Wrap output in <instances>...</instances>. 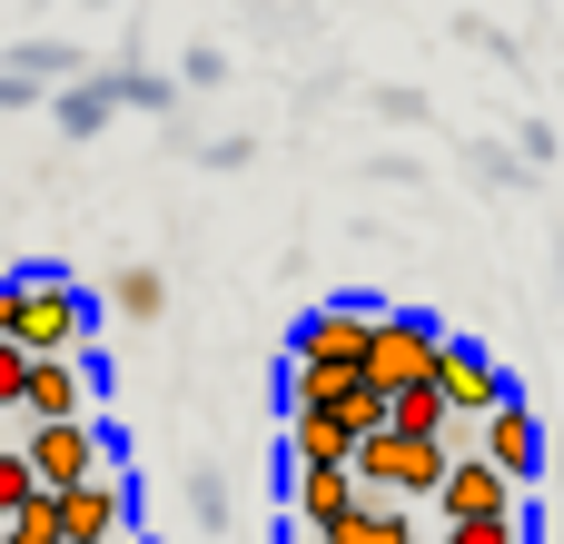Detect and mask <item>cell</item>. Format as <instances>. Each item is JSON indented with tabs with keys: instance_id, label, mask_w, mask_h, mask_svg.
Masks as SVG:
<instances>
[{
	"instance_id": "cell-10",
	"label": "cell",
	"mask_w": 564,
	"mask_h": 544,
	"mask_svg": "<svg viewBox=\"0 0 564 544\" xmlns=\"http://www.w3.org/2000/svg\"><path fill=\"white\" fill-rule=\"evenodd\" d=\"M20 416H30V426H79V416H89V367H79V357H50V367L30 357V396H20Z\"/></svg>"
},
{
	"instance_id": "cell-12",
	"label": "cell",
	"mask_w": 564,
	"mask_h": 544,
	"mask_svg": "<svg viewBox=\"0 0 564 544\" xmlns=\"http://www.w3.org/2000/svg\"><path fill=\"white\" fill-rule=\"evenodd\" d=\"M347 456H357V436L337 416H288V466H347Z\"/></svg>"
},
{
	"instance_id": "cell-20",
	"label": "cell",
	"mask_w": 564,
	"mask_h": 544,
	"mask_svg": "<svg viewBox=\"0 0 564 544\" xmlns=\"http://www.w3.org/2000/svg\"><path fill=\"white\" fill-rule=\"evenodd\" d=\"M10 327H20V278H0V347H10Z\"/></svg>"
},
{
	"instance_id": "cell-14",
	"label": "cell",
	"mask_w": 564,
	"mask_h": 544,
	"mask_svg": "<svg viewBox=\"0 0 564 544\" xmlns=\"http://www.w3.org/2000/svg\"><path fill=\"white\" fill-rule=\"evenodd\" d=\"M109 307H119V317H159V307H169V278L139 258V268H119V278H109Z\"/></svg>"
},
{
	"instance_id": "cell-7",
	"label": "cell",
	"mask_w": 564,
	"mask_h": 544,
	"mask_svg": "<svg viewBox=\"0 0 564 544\" xmlns=\"http://www.w3.org/2000/svg\"><path fill=\"white\" fill-rule=\"evenodd\" d=\"M456 456H486V466H496V476L525 496V476L545 466V426H535V406H525V396H506V406L476 426V446H456Z\"/></svg>"
},
{
	"instance_id": "cell-17",
	"label": "cell",
	"mask_w": 564,
	"mask_h": 544,
	"mask_svg": "<svg viewBox=\"0 0 564 544\" xmlns=\"http://www.w3.org/2000/svg\"><path fill=\"white\" fill-rule=\"evenodd\" d=\"M20 396H30V357L0 347V416H20Z\"/></svg>"
},
{
	"instance_id": "cell-16",
	"label": "cell",
	"mask_w": 564,
	"mask_h": 544,
	"mask_svg": "<svg viewBox=\"0 0 564 544\" xmlns=\"http://www.w3.org/2000/svg\"><path fill=\"white\" fill-rule=\"evenodd\" d=\"M69 59H79V50H69V40H30V50H20V69H10V79H30V69H40V79H59V69H69Z\"/></svg>"
},
{
	"instance_id": "cell-5",
	"label": "cell",
	"mask_w": 564,
	"mask_h": 544,
	"mask_svg": "<svg viewBox=\"0 0 564 544\" xmlns=\"http://www.w3.org/2000/svg\"><path fill=\"white\" fill-rule=\"evenodd\" d=\"M20 466H30V486H40V496H69V486L109 476V466H99V426H89V416H79V426H30V436H20Z\"/></svg>"
},
{
	"instance_id": "cell-4",
	"label": "cell",
	"mask_w": 564,
	"mask_h": 544,
	"mask_svg": "<svg viewBox=\"0 0 564 544\" xmlns=\"http://www.w3.org/2000/svg\"><path fill=\"white\" fill-rule=\"evenodd\" d=\"M426 387L446 396V416H456V426H486V416L516 396V377H506L476 337H446V357H436V377H426Z\"/></svg>"
},
{
	"instance_id": "cell-13",
	"label": "cell",
	"mask_w": 564,
	"mask_h": 544,
	"mask_svg": "<svg viewBox=\"0 0 564 544\" xmlns=\"http://www.w3.org/2000/svg\"><path fill=\"white\" fill-rule=\"evenodd\" d=\"M317 416H337V426H347V436H357V446H367V436H387V396H377V387H367V377H357V387H337V396H327V406H317Z\"/></svg>"
},
{
	"instance_id": "cell-15",
	"label": "cell",
	"mask_w": 564,
	"mask_h": 544,
	"mask_svg": "<svg viewBox=\"0 0 564 544\" xmlns=\"http://www.w3.org/2000/svg\"><path fill=\"white\" fill-rule=\"evenodd\" d=\"M40 505V486H30V466H20V446H0V525H20Z\"/></svg>"
},
{
	"instance_id": "cell-2",
	"label": "cell",
	"mask_w": 564,
	"mask_h": 544,
	"mask_svg": "<svg viewBox=\"0 0 564 544\" xmlns=\"http://www.w3.org/2000/svg\"><path fill=\"white\" fill-rule=\"evenodd\" d=\"M89 287L79 278H59V268H20V327H10V347L20 357H79V337H89Z\"/></svg>"
},
{
	"instance_id": "cell-18",
	"label": "cell",
	"mask_w": 564,
	"mask_h": 544,
	"mask_svg": "<svg viewBox=\"0 0 564 544\" xmlns=\"http://www.w3.org/2000/svg\"><path fill=\"white\" fill-rule=\"evenodd\" d=\"M436 544H525V515L516 525H436Z\"/></svg>"
},
{
	"instance_id": "cell-8",
	"label": "cell",
	"mask_w": 564,
	"mask_h": 544,
	"mask_svg": "<svg viewBox=\"0 0 564 544\" xmlns=\"http://www.w3.org/2000/svg\"><path fill=\"white\" fill-rule=\"evenodd\" d=\"M525 505H516V486L486 466V456H456L446 466V486H436V525H516Z\"/></svg>"
},
{
	"instance_id": "cell-19",
	"label": "cell",
	"mask_w": 564,
	"mask_h": 544,
	"mask_svg": "<svg viewBox=\"0 0 564 544\" xmlns=\"http://www.w3.org/2000/svg\"><path fill=\"white\" fill-rule=\"evenodd\" d=\"M0 544H59V535H50V496H40V505H30L20 525H0Z\"/></svg>"
},
{
	"instance_id": "cell-6",
	"label": "cell",
	"mask_w": 564,
	"mask_h": 544,
	"mask_svg": "<svg viewBox=\"0 0 564 544\" xmlns=\"http://www.w3.org/2000/svg\"><path fill=\"white\" fill-rule=\"evenodd\" d=\"M129 486L119 476H89V486H69V496H50V535L59 544H119L129 535Z\"/></svg>"
},
{
	"instance_id": "cell-3",
	"label": "cell",
	"mask_w": 564,
	"mask_h": 544,
	"mask_svg": "<svg viewBox=\"0 0 564 544\" xmlns=\"http://www.w3.org/2000/svg\"><path fill=\"white\" fill-rule=\"evenodd\" d=\"M436 357H446V327H436V317H416V307H377V337H367V387H377V396L426 387Z\"/></svg>"
},
{
	"instance_id": "cell-9",
	"label": "cell",
	"mask_w": 564,
	"mask_h": 544,
	"mask_svg": "<svg viewBox=\"0 0 564 544\" xmlns=\"http://www.w3.org/2000/svg\"><path fill=\"white\" fill-rule=\"evenodd\" d=\"M288 505H297L307 544H327L347 515H357V476H347V466H288Z\"/></svg>"
},
{
	"instance_id": "cell-1",
	"label": "cell",
	"mask_w": 564,
	"mask_h": 544,
	"mask_svg": "<svg viewBox=\"0 0 564 544\" xmlns=\"http://www.w3.org/2000/svg\"><path fill=\"white\" fill-rule=\"evenodd\" d=\"M367 337H377V307H307L288 337V416H317L337 387H357Z\"/></svg>"
},
{
	"instance_id": "cell-11",
	"label": "cell",
	"mask_w": 564,
	"mask_h": 544,
	"mask_svg": "<svg viewBox=\"0 0 564 544\" xmlns=\"http://www.w3.org/2000/svg\"><path fill=\"white\" fill-rule=\"evenodd\" d=\"M327 544H436V525H416L406 505H357Z\"/></svg>"
}]
</instances>
